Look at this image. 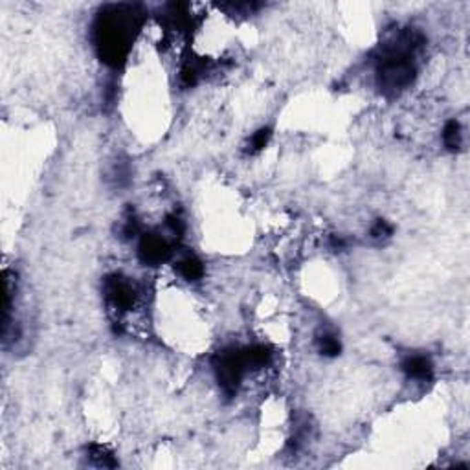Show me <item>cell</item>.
I'll use <instances>...</instances> for the list:
<instances>
[{
  "instance_id": "8992f818",
  "label": "cell",
  "mask_w": 470,
  "mask_h": 470,
  "mask_svg": "<svg viewBox=\"0 0 470 470\" xmlns=\"http://www.w3.org/2000/svg\"><path fill=\"white\" fill-rule=\"evenodd\" d=\"M402 371L408 375L411 380H430L433 373V366L430 362V358L424 355H411L402 362Z\"/></svg>"
},
{
  "instance_id": "30bf717a",
  "label": "cell",
  "mask_w": 470,
  "mask_h": 470,
  "mask_svg": "<svg viewBox=\"0 0 470 470\" xmlns=\"http://www.w3.org/2000/svg\"><path fill=\"white\" fill-rule=\"evenodd\" d=\"M88 452H90V460H92L97 467H110V469H112V467L118 465L116 460H114V456L110 454L105 447L92 444Z\"/></svg>"
},
{
  "instance_id": "9c48e42d",
  "label": "cell",
  "mask_w": 470,
  "mask_h": 470,
  "mask_svg": "<svg viewBox=\"0 0 470 470\" xmlns=\"http://www.w3.org/2000/svg\"><path fill=\"white\" fill-rule=\"evenodd\" d=\"M461 140H463L461 125L458 124L456 119H452V121L447 124V127H444V130H443L444 146L449 147L450 151H456V149H460L461 147Z\"/></svg>"
},
{
  "instance_id": "5b68a950",
  "label": "cell",
  "mask_w": 470,
  "mask_h": 470,
  "mask_svg": "<svg viewBox=\"0 0 470 470\" xmlns=\"http://www.w3.org/2000/svg\"><path fill=\"white\" fill-rule=\"evenodd\" d=\"M173 254V250L169 246V243L162 235H157V233H146L140 241V246H138V255L140 260L146 263V265L157 266L162 265L164 261H168Z\"/></svg>"
},
{
  "instance_id": "277c9868",
  "label": "cell",
  "mask_w": 470,
  "mask_h": 470,
  "mask_svg": "<svg viewBox=\"0 0 470 470\" xmlns=\"http://www.w3.org/2000/svg\"><path fill=\"white\" fill-rule=\"evenodd\" d=\"M135 285L121 276H110L105 280V297L108 305L116 311H129L136 302Z\"/></svg>"
},
{
  "instance_id": "52a82bcc",
  "label": "cell",
  "mask_w": 470,
  "mask_h": 470,
  "mask_svg": "<svg viewBox=\"0 0 470 470\" xmlns=\"http://www.w3.org/2000/svg\"><path fill=\"white\" fill-rule=\"evenodd\" d=\"M177 271L186 282H199L200 277L204 276V266L195 255H188L184 260H180L177 263Z\"/></svg>"
},
{
  "instance_id": "6da1fadb",
  "label": "cell",
  "mask_w": 470,
  "mask_h": 470,
  "mask_svg": "<svg viewBox=\"0 0 470 470\" xmlns=\"http://www.w3.org/2000/svg\"><path fill=\"white\" fill-rule=\"evenodd\" d=\"M419 35L413 32L400 33L393 43L386 44L377 63L378 87L384 94L395 96L408 88L415 77L413 54L419 48Z\"/></svg>"
},
{
  "instance_id": "ba28073f",
  "label": "cell",
  "mask_w": 470,
  "mask_h": 470,
  "mask_svg": "<svg viewBox=\"0 0 470 470\" xmlns=\"http://www.w3.org/2000/svg\"><path fill=\"white\" fill-rule=\"evenodd\" d=\"M316 347H318V351L322 353V355H325V357H336V355H340V340L336 338L335 335H331V333H324V335H320L318 338H316Z\"/></svg>"
},
{
  "instance_id": "7a4b0ae2",
  "label": "cell",
  "mask_w": 470,
  "mask_h": 470,
  "mask_svg": "<svg viewBox=\"0 0 470 470\" xmlns=\"http://www.w3.org/2000/svg\"><path fill=\"white\" fill-rule=\"evenodd\" d=\"M135 26L136 11L133 6H114L103 11L94 28L96 46L103 61L108 65H118L124 61Z\"/></svg>"
},
{
  "instance_id": "7c38bea8",
  "label": "cell",
  "mask_w": 470,
  "mask_h": 470,
  "mask_svg": "<svg viewBox=\"0 0 470 470\" xmlns=\"http://www.w3.org/2000/svg\"><path fill=\"white\" fill-rule=\"evenodd\" d=\"M393 233V228H391V224L386 221H377L375 222V226L371 228V237L373 239H388L389 235Z\"/></svg>"
},
{
  "instance_id": "3957f363",
  "label": "cell",
  "mask_w": 470,
  "mask_h": 470,
  "mask_svg": "<svg viewBox=\"0 0 470 470\" xmlns=\"http://www.w3.org/2000/svg\"><path fill=\"white\" fill-rule=\"evenodd\" d=\"M246 369H248V362L244 357V349L230 347V349L217 353L213 358V371H215L217 382L228 395H233L237 391Z\"/></svg>"
},
{
  "instance_id": "8fae6325",
  "label": "cell",
  "mask_w": 470,
  "mask_h": 470,
  "mask_svg": "<svg viewBox=\"0 0 470 470\" xmlns=\"http://www.w3.org/2000/svg\"><path fill=\"white\" fill-rule=\"evenodd\" d=\"M271 136H272V133H271V129L268 127H263V129H260L257 133H255L252 138H250V141H248V153H260L263 147L268 144V140H271Z\"/></svg>"
}]
</instances>
